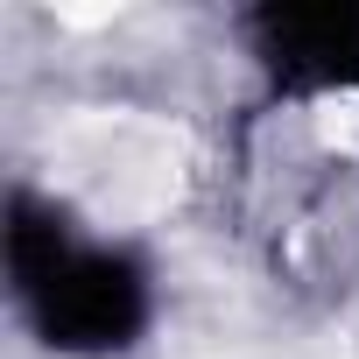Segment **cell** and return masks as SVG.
I'll list each match as a JSON object with an SVG mask.
<instances>
[{"instance_id": "cell-1", "label": "cell", "mask_w": 359, "mask_h": 359, "mask_svg": "<svg viewBox=\"0 0 359 359\" xmlns=\"http://www.w3.org/2000/svg\"><path fill=\"white\" fill-rule=\"evenodd\" d=\"M8 275L15 303L57 352H120L148 324V275L99 240H78L29 191L8 205Z\"/></svg>"}, {"instance_id": "cell-2", "label": "cell", "mask_w": 359, "mask_h": 359, "mask_svg": "<svg viewBox=\"0 0 359 359\" xmlns=\"http://www.w3.org/2000/svg\"><path fill=\"white\" fill-rule=\"evenodd\" d=\"M254 57L296 92H359V0L324 8H261Z\"/></svg>"}]
</instances>
